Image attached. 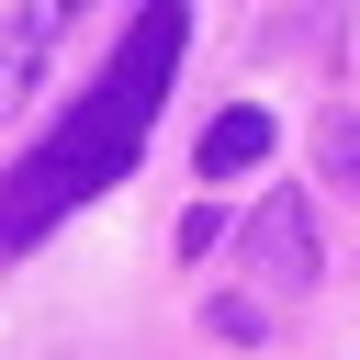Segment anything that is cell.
I'll return each mask as SVG.
<instances>
[{
  "instance_id": "6da1fadb",
  "label": "cell",
  "mask_w": 360,
  "mask_h": 360,
  "mask_svg": "<svg viewBox=\"0 0 360 360\" xmlns=\"http://www.w3.org/2000/svg\"><path fill=\"white\" fill-rule=\"evenodd\" d=\"M180 45H191V0H146L135 34L112 45V68L90 79V101H68V124L0 180V259H22L45 225H68L79 202H101L135 158H146V124L180 79Z\"/></svg>"
},
{
  "instance_id": "7a4b0ae2",
  "label": "cell",
  "mask_w": 360,
  "mask_h": 360,
  "mask_svg": "<svg viewBox=\"0 0 360 360\" xmlns=\"http://www.w3.org/2000/svg\"><path fill=\"white\" fill-rule=\"evenodd\" d=\"M68 22H79V0H0V112H11L22 90H45Z\"/></svg>"
},
{
  "instance_id": "3957f363",
  "label": "cell",
  "mask_w": 360,
  "mask_h": 360,
  "mask_svg": "<svg viewBox=\"0 0 360 360\" xmlns=\"http://www.w3.org/2000/svg\"><path fill=\"white\" fill-rule=\"evenodd\" d=\"M259 158H270V112H259V101H236V112L202 124V180H236V169H259Z\"/></svg>"
},
{
  "instance_id": "277c9868",
  "label": "cell",
  "mask_w": 360,
  "mask_h": 360,
  "mask_svg": "<svg viewBox=\"0 0 360 360\" xmlns=\"http://www.w3.org/2000/svg\"><path fill=\"white\" fill-rule=\"evenodd\" d=\"M248 248H259V270L304 281V270H315V248H304V202H292V191H270V214L248 225Z\"/></svg>"
},
{
  "instance_id": "5b68a950",
  "label": "cell",
  "mask_w": 360,
  "mask_h": 360,
  "mask_svg": "<svg viewBox=\"0 0 360 360\" xmlns=\"http://www.w3.org/2000/svg\"><path fill=\"white\" fill-rule=\"evenodd\" d=\"M326 169H338V180H360V124H349V112L326 124Z\"/></svg>"
}]
</instances>
